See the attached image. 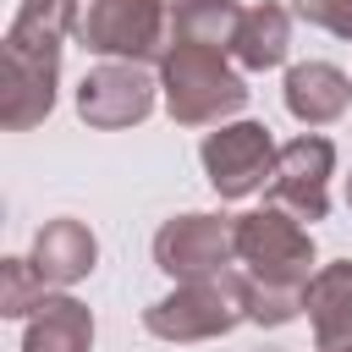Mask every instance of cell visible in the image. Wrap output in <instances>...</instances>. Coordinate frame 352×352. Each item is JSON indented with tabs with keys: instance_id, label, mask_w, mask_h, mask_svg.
Wrapping results in <instances>:
<instances>
[{
	"instance_id": "ac0fdd59",
	"label": "cell",
	"mask_w": 352,
	"mask_h": 352,
	"mask_svg": "<svg viewBox=\"0 0 352 352\" xmlns=\"http://www.w3.org/2000/svg\"><path fill=\"white\" fill-rule=\"evenodd\" d=\"M346 198H352V182H346Z\"/></svg>"
},
{
	"instance_id": "6da1fadb",
	"label": "cell",
	"mask_w": 352,
	"mask_h": 352,
	"mask_svg": "<svg viewBox=\"0 0 352 352\" xmlns=\"http://www.w3.org/2000/svg\"><path fill=\"white\" fill-rule=\"evenodd\" d=\"M248 308H253V292L231 270H214V275H198L182 292H170L165 302H154L148 308V330L165 336V341H204V336L231 330Z\"/></svg>"
},
{
	"instance_id": "3957f363",
	"label": "cell",
	"mask_w": 352,
	"mask_h": 352,
	"mask_svg": "<svg viewBox=\"0 0 352 352\" xmlns=\"http://www.w3.org/2000/svg\"><path fill=\"white\" fill-rule=\"evenodd\" d=\"M55 38L60 33L33 28L22 16L11 22V33H6V126H33L50 110V99H55V60H60Z\"/></svg>"
},
{
	"instance_id": "4fadbf2b",
	"label": "cell",
	"mask_w": 352,
	"mask_h": 352,
	"mask_svg": "<svg viewBox=\"0 0 352 352\" xmlns=\"http://www.w3.org/2000/svg\"><path fill=\"white\" fill-rule=\"evenodd\" d=\"M94 341V319L82 302L72 297H44L33 308V324H28V352H88Z\"/></svg>"
},
{
	"instance_id": "7c38bea8",
	"label": "cell",
	"mask_w": 352,
	"mask_h": 352,
	"mask_svg": "<svg viewBox=\"0 0 352 352\" xmlns=\"http://www.w3.org/2000/svg\"><path fill=\"white\" fill-rule=\"evenodd\" d=\"M33 270L44 280H60V286L77 280V275H88L94 270V236L77 220H50L38 231V242H33Z\"/></svg>"
},
{
	"instance_id": "e0dca14e",
	"label": "cell",
	"mask_w": 352,
	"mask_h": 352,
	"mask_svg": "<svg viewBox=\"0 0 352 352\" xmlns=\"http://www.w3.org/2000/svg\"><path fill=\"white\" fill-rule=\"evenodd\" d=\"M302 11H308L314 22H324L330 33L352 38V0H302Z\"/></svg>"
},
{
	"instance_id": "8992f818",
	"label": "cell",
	"mask_w": 352,
	"mask_h": 352,
	"mask_svg": "<svg viewBox=\"0 0 352 352\" xmlns=\"http://www.w3.org/2000/svg\"><path fill=\"white\" fill-rule=\"evenodd\" d=\"M204 170H209L220 198H242L275 170V148H270L264 126L236 121V126H220L204 138Z\"/></svg>"
},
{
	"instance_id": "277c9868",
	"label": "cell",
	"mask_w": 352,
	"mask_h": 352,
	"mask_svg": "<svg viewBox=\"0 0 352 352\" xmlns=\"http://www.w3.org/2000/svg\"><path fill=\"white\" fill-rule=\"evenodd\" d=\"M236 258L264 280V286H286V292H302L308 286V264H314V242L308 231L270 209V214H242L236 220Z\"/></svg>"
},
{
	"instance_id": "8fae6325",
	"label": "cell",
	"mask_w": 352,
	"mask_h": 352,
	"mask_svg": "<svg viewBox=\"0 0 352 352\" xmlns=\"http://www.w3.org/2000/svg\"><path fill=\"white\" fill-rule=\"evenodd\" d=\"M346 99H352V82H346L336 66H324V60H308V66H297V72L286 77V110H292L297 121H308V126L336 121V116L346 110Z\"/></svg>"
},
{
	"instance_id": "30bf717a",
	"label": "cell",
	"mask_w": 352,
	"mask_h": 352,
	"mask_svg": "<svg viewBox=\"0 0 352 352\" xmlns=\"http://www.w3.org/2000/svg\"><path fill=\"white\" fill-rule=\"evenodd\" d=\"M302 308L314 314V336L319 352H341L352 341V264H330L314 275V286L302 292Z\"/></svg>"
},
{
	"instance_id": "d6986e66",
	"label": "cell",
	"mask_w": 352,
	"mask_h": 352,
	"mask_svg": "<svg viewBox=\"0 0 352 352\" xmlns=\"http://www.w3.org/2000/svg\"><path fill=\"white\" fill-rule=\"evenodd\" d=\"M341 352H352V341H346V346H341Z\"/></svg>"
},
{
	"instance_id": "7a4b0ae2",
	"label": "cell",
	"mask_w": 352,
	"mask_h": 352,
	"mask_svg": "<svg viewBox=\"0 0 352 352\" xmlns=\"http://www.w3.org/2000/svg\"><path fill=\"white\" fill-rule=\"evenodd\" d=\"M165 99H170L176 121L198 126V121H214V116L236 110L248 99V88H242L236 72H226L214 44H182L176 38V50L165 55Z\"/></svg>"
},
{
	"instance_id": "2e32d148",
	"label": "cell",
	"mask_w": 352,
	"mask_h": 352,
	"mask_svg": "<svg viewBox=\"0 0 352 352\" xmlns=\"http://www.w3.org/2000/svg\"><path fill=\"white\" fill-rule=\"evenodd\" d=\"M33 280H44L33 264H22V258H11L6 264V297H0V308L6 314H28V308H38L44 297H33Z\"/></svg>"
},
{
	"instance_id": "ba28073f",
	"label": "cell",
	"mask_w": 352,
	"mask_h": 352,
	"mask_svg": "<svg viewBox=\"0 0 352 352\" xmlns=\"http://www.w3.org/2000/svg\"><path fill=\"white\" fill-rule=\"evenodd\" d=\"M336 165V148L324 138H297L275 154V170H270V192L280 209H292L297 220H319L324 214V176Z\"/></svg>"
},
{
	"instance_id": "9c48e42d",
	"label": "cell",
	"mask_w": 352,
	"mask_h": 352,
	"mask_svg": "<svg viewBox=\"0 0 352 352\" xmlns=\"http://www.w3.org/2000/svg\"><path fill=\"white\" fill-rule=\"evenodd\" d=\"M154 104V82L138 72V66H99L82 77L77 88V110L82 121L94 126H126V121H143Z\"/></svg>"
},
{
	"instance_id": "5b68a950",
	"label": "cell",
	"mask_w": 352,
	"mask_h": 352,
	"mask_svg": "<svg viewBox=\"0 0 352 352\" xmlns=\"http://www.w3.org/2000/svg\"><path fill=\"white\" fill-rule=\"evenodd\" d=\"M77 33L104 55H154L165 11L160 0H77Z\"/></svg>"
},
{
	"instance_id": "52a82bcc",
	"label": "cell",
	"mask_w": 352,
	"mask_h": 352,
	"mask_svg": "<svg viewBox=\"0 0 352 352\" xmlns=\"http://www.w3.org/2000/svg\"><path fill=\"white\" fill-rule=\"evenodd\" d=\"M231 253H236V226L209 220V214H182V220H170V226L154 236L160 270H170V275H182V280L214 275Z\"/></svg>"
},
{
	"instance_id": "5bb4252c",
	"label": "cell",
	"mask_w": 352,
	"mask_h": 352,
	"mask_svg": "<svg viewBox=\"0 0 352 352\" xmlns=\"http://www.w3.org/2000/svg\"><path fill=\"white\" fill-rule=\"evenodd\" d=\"M231 50L242 66H275L286 55V11L280 6H253L242 11L236 33H231Z\"/></svg>"
},
{
	"instance_id": "9a60e30c",
	"label": "cell",
	"mask_w": 352,
	"mask_h": 352,
	"mask_svg": "<svg viewBox=\"0 0 352 352\" xmlns=\"http://www.w3.org/2000/svg\"><path fill=\"white\" fill-rule=\"evenodd\" d=\"M170 22H176L182 44H214L220 50V44H231L242 11H236V0H182Z\"/></svg>"
}]
</instances>
